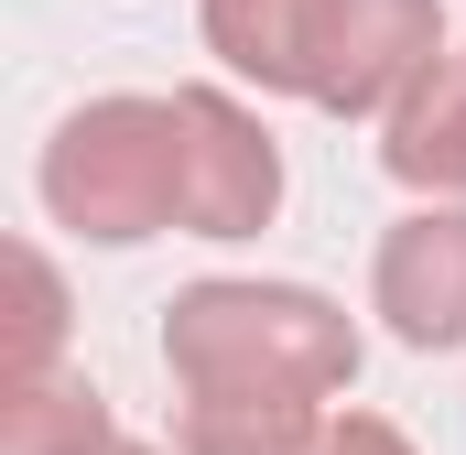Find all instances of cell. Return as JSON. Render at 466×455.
<instances>
[{
    "label": "cell",
    "mask_w": 466,
    "mask_h": 455,
    "mask_svg": "<svg viewBox=\"0 0 466 455\" xmlns=\"http://www.w3.org/2000/svg\"><path fill=\"white\" fill-rule=\"evenodd\" d=\"M380 119H390V141H380L390 185H412V196H466V44H445Z\"/></svg>",
    "instance_id": "obj_6"
},
{
    "label": "cell",
    "mask_w": 466,
    "mask_h": 455,
    "mask_svg": "<svg viewBox=\"0 0 466 455\" xmlns=\"http://www.w3.org/2000/svg\"><path fill=\"white\" fill-rule=\"evenodd\" d=\"M11 282H22L11 379H44V369H55V347H66V293H55V260H44V249H11Z\"/></svg>",
    "instance_id": "obj_8"
},
{
    "label": "cell",
    "mask_w": 466,
    "mask_h": 455,
    "mask_svg": "<svg viewBox=\"0 0 466 455\" xmlns=\"http://www.w3.org/2000/svg\"><path fill=\"white\" fill-rule=\"evenodd\" d=\"M207 44L249 87L369 119L445 55V0H207Z\"/></svg>",
    "instance_id": "obj_2"
},
{
    "label": "cell",
    "mask_w": 466,
    "mask_h": 455,
    "mask_svg": "<svg viewBox=\"0 0 466 455\" xmlns=\"http://www.w3.org/2000/svg\"><path fill=\"white\" fill-rule=\"evenodd\" d=\"M98 455H152V445H98Z\"/></svg>",
    "instance_id": "obj_10"
},
{
    "label": "cell",
    "mask_w": 466,
    "mask_h": 455,
    "mask_svg": "<svg viewBox=\"0 0 466 455\" xmlns=\"http://www.w3.org/2000/svg\"><path fill=\"white\" fill-rule=\"evenodd\" d=\"M369 304L390 315L401 347H466V196L445 207H412V217L380 238V271H369Z\"/></svg>",
    "instance_id": "obj_5"
},
{
    "label": "cell",
    "mask_w": 466,
    "mask_h": 455,
    "mask_svg": "<svg viewBox=\"0 0 466 455\" xmlns=\"http://www.w3.org/2000/svg\"><path fill=\"white\" fill-rule=\"evenodd\" d=\"M163 369L185 390L174 455H315L358 326L304 282H196L163 304Z\"/></svg>",
    "instance_id": "obj_1"
},
{
    "label": "cell",
    "mask_w": 466,
    "mask_h": 455,
    "mask_svg": "<svg viewBox=\"0 0 466 455\" xmlns=\"http://www.w3.org/2000/svg\"><path fill=\"white\" fill-rule=\"evenodd\" d=\"M315 455H412V445H401L380 412H348V423H326V434H315Z\"/></svg>",
    "instance_id": "obj_9"
},
{
    "label": "cell",
    "mask_w": 466,
    "mask_h": 455,
    "mask_svg": "<svg viewBox=\"0 0 466 455\" xmlns=\"http://www.w3.org/2000/svg\"><path fill=\"white\" fill-rule=\"evenodd\" d=\"M282 207V152L271 130L218 98V87H185V238H249Z\"/></svg>",
    "instance_id": "obj_4"
},
{
    "label": "cell",
    "mask_w": 466,
    "mask_h": 455,
    "mask_svg": "<svg viewBox=\"0 0 466 455\" xmlns=\"http://www.w3.org/2000/svg\"><path fill=\"white\" fill-rule=\"evenodd\" d=\"M33 196L55 228H76L98 249L185 228V87L174 98H87L44 141Z\"/></svg>",
    "instance_id": "obj_3"
},
{
    "label": "cell",
    "mask_w": 466,
    "mask_h": 455,
    "mask_svg": "<svg viewBox=\"0 0 466 455\" xmlns=\"http://www.w3.org/2000/svg\"><path fill=\"white\" fill-rule=\"evenodd\" d=\"M98 445H119V434H109V401H98L87 379H66V369L11 379V401H0V455H98Z\"/></svg>",
    "instance_id": "obj_7"
}]
</instances>
